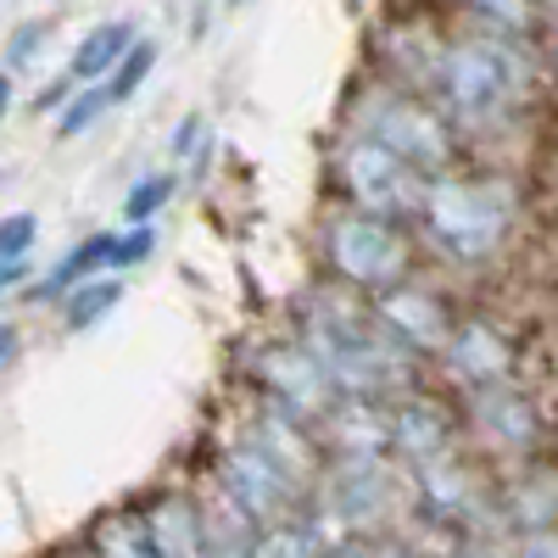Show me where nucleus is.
<instances>
[{
    "label": "nucleus",
    "mask_w": 558,
    "mask_h": 558,
    "mask_svg": "<svg viewBox=\"0 0 558 558\" xmlns=\"http://www.w3.org/2000/svg\"><path fill=\"white\" fill-rule=\"evenodd\" d=\"M514 558H558V525L514 536Z\"/></svg>",
    "instance_id": "obj_32"
},
{
    "label": "nucleus",
    "mask_w": 558,
    "mask_h": 558,
    "mask_svg": "<svg viewBox=\"0 0 558 558\" xmlns=\"http://www.w3.org/2000/svg\"><path fill=\"white\" fill-rule=\"evenodd\" d=\"M330 558H386V553H380V542H336Z\"/></svg>",
    "instance_id": "obj_37"
},
{
    "label": "nucleus",
    "mask_w": 558,
    "mask_h": 558,
    "mask_svg": "<svg viewBox=\"0 0 558 558\" xmlns=\"http://www.w3.org/2000/svg\"><path fill=\"white\" fill-rule=\"evenodd\" d=\"M241 375H246V391H252V397L296 413L302 425H318V418L330 413V402H336L330 375L313 363V352H307L296 336H268V341L246 347Z\"/></svg>",
    "instance_id": "obj_9"
},
{
    "label": "nucleus",
    "mask_w": 558,
    "mask_h": 558,
    "mask_svg": "<svg viewBox=\"0 0 558 558\" xmlns=\"http://www.w3.org/2000/svg\"><path fill=\"white\" fill-rule=\"evenodd\" d=\"M17 357H23V330L12 318H0V375H12Z\"/></svg>",
    "instance_id": "obj_36"
},
{
    "label": "nucleus",
    "mask_w": 558,
    "mask_h": 558,
    "mask_svg": "<svg viewBox=\"0 0 558 558\" xmlns=\"http://www.w3.org/2000/svg\"><path fill=\"white\" fill-rule=\"evenodd\" d=\"M12 107H17V78H12L7 68H0V123L12 118Z\"/></svg>",
    "instance_id": "obj_38"
},
{
    "label": "nucleus",
    "mask_w": 558,
    "mask_h": 558,
    "mask_svg": "<svg viewBox=\"0 0 558 558\" xmlns=\"http://www.w3.org/2000/svg\"><path fill=\"white\" fill-rule=\"evenodd\" d=\"M207 481H213L229 502H235L252 525L291 520V514H302V502H307V486H296L274 458H263L252 441L229 436V430H223V441L213 447V470H207Z\"/></svg>",
    "instance_id": "obj_10"
},
{
    "label": "nucleus",
    "mask_w": 558,
    "mask_h": 558,
    "mask_svg": "<svg viewBox=\"0 0 558 558\" xmlns=\"http://www.w3.org/2000/svg\"><path fill=\"white\" fill-rule=\"evenodd\" d=\"M553 447H558V436H553Z\"/></svg>",
    "instance_id": "obj_43"
},
{
    "label": "nucleus",
    "mask_w": 558,
    "mask_h": 558,
    "mask_svg": "<svg viewBox=\"0 0 558 558\" xmlns=\"http://www.w3.org/2000/svg\"><path fill=\"white\" fill-rule=\"evenodd\" d=\"M257 558H330V542L313 531L307 514L257 525Z\"/></svg>",
    "instance_id": "obj_23"
},
{
    "label": "nucleus",
    "mask_w": 558,
    "mask_h": 558,
    "mask_svg": "<svg viewBox=\"0 0 558 558\" xmlns=\"http://www.w3.org/2000/svg\"><path fill=\"white\" fill-rule=\"evenodd\" d=\"M436 363H441V375L452 380V391L514 380V347H508V336L497 330L492 318H458Z\"/></svg>",
    "instance_id": "obj_15"
},
{
    "label": "nucleus",
    "mask_w": 558,
    "mask_h": 558,
    "mask_svg": "<svg viewBox=\"0 0 558 558\" xmlns=\"http://www.w3.org/2000/svg\"><path fill=\"white\" fill-rule=\"evenodd\" d=\"M386 430H391V458L402 463H425V458H441V452H458L463 447V425H458V402L418 386V391H402L386 402Z\"/></svg>",
    "instance_id": "obj_12"
},
{
    "label": "nucleus",
    "mask_w": 558,
    "mask_h": 558,
    "mask_svg": "<svg viewBox=\"0 0 558 558\" xmlns=\"http://www.w3.org/2000/svg\"><path fill=\"white\" fill-rule=\"evenodd\" d=\"M318 263H324V279L330 286H347L357 296H375L397 279H408L418 268V241L408 223H391V218H375L363 207H347L336 202L330 213L318 218Z\"/></svg>",
    "instance_id": "obj_5"
},
{
    "label": "nucleus",
    "mask_w": 558,
    "mask_h": 558,
    "mask_svg": "<svg viewBox=\"0 0 558 558\" xmlns=\"http://www.w3.org/2000/svg\"><path fill=\"white\" fill-rule=\"evenodd\" d=\"M547 73H553V84H558V34H553V45H547Z\"/></svg>",
    "instance_id": "obj_40"
},
{
    "label": "nucleus",
    "mask_w": 558,
    "mask_h": 558,
    "mask_svg": "<svg viewBox=\"0 0 558 558\" xmlns=\"http://www.w3.org/2000/svg\"><path fill=\"white\" fill-rule=\"evenodd\" d=\"M520 218V191L497 173H436L413 218V241L447 268H486Z\"/></svg>",
    "instance_id": "obj_3"
},
{
    "label": "nucleus",
    "mask_w": 558,
    "mask_h": 558,
    "mask_svg": "<svg viewBox=\"0 0 558 558\" xmlns=\"http://www.w3.org/2000/svg\"><path fill=\"white\" fill-rule=\"evenodd\" d=\"M107 257H112V229H96V235H84V241H73L51 268L45 274H34L28 279V291H23V302H34V307H57L78 279H96V274H107Z\"/></svg>",
    "instance_id": "obj_18"
},
{
    "label": "nucleus",
    "mask_w": 558,
    "mask_h": 558,
    "mask_svg": "<svg viewBox=\"0 0 558 558\" xmlns=\"http://www.w3.org/2000/svg\"><path fill=\"white\" fill-rule=\"evenodd\" d=\"M179 173H146L123 191V223H157V213L173 202Z\"/></svg>",
    "instance_id": "obj_27"
},
{
    "label": "nucleus",
    "mask_w": 558,
    "mask_h": 558,
    "mask_svg": "<svg viewBox=\"0 0 558 558\" xmlns=\"http://www.w3.org/2000/svg\"><path fill=\"white\" fill-rule=\"evenodd\" d=\"M229 7H241V0H229Z\"/></svg>",
    "instance_id": "obj_42"
},
{
    "label": "nucleus",
    "mask_w": 558,
    "mask_h": 558,
    "mask_svg": "<svg viewBox=\"0 0 558 558\" xmlns=\"http://www.w3.org/2000/svg\"><path fill=\"white\" fill-rule=\"evenodd\" d=\"M368 307H375V318L386 324V330H391L408 352L425 357V363L441 357L452 324H458L452 307H447V296H441L436 286H418L413 274L397 279V286H386V291H375V296H368Z\"/></svg>",
    "instance_id": "obj_13"
},
{
    "label": "nucleus",
    "mask_w": 558,
    "mask_h": 558,
    "mask_svg": "<svg viewBox=\"0 0 558 558\" xmlns=\"http://www.w3.org/2000/svg\"><path fill=\"white\" fill-rule=\"evenodd\" d=\"M452 402H458L463 447L492 458V463H525L547 447V418L531 402V391L514 380L463 386V391H452Z\"/></svg>",
    "instance_id": "obj_7"
},
{
    "label": "nucleus",
    "mask_w": 558,
    "mask_h": 558,
    "mask_svg": "<svg viewBox=\"0 0 558 558\" xmlns=\"http://www.w3.org/2000/svg\"><path fill=\"white\" fill-rule=\"evenodd\" d=\"M229 436L252 441V447H257L263 458H274L296 486H313L318 470H324V447H318L313 425H302L296 413L274 408V402H263V397H252V391H246V402H241V413H235V425H229Z\"/></svg>",
    "instance_id": "obj_11"
},
{
    "label": "nucleus",
    "mask_w": 558,
    "mask_h": 558,
    "mask_svg": "<svg viewBox=\"0 0 558 558\" xmlns=\"http://www.w3.org/2000/svg\"><path fill=\"white\" fill-rule=\"evenodd\" d=\"M302 514L324 542H380L408 525V481L391 452L324 458L318 481L307 486Z\"/></svg>",
    "instance_id": "obj_4"
},
{
    "label": "nucleus",
    "mask_w": 558,
    "mask_h": 558,
    "mask_svg": "<svg viewBox=\"0 0 558 558\" xmlns=\"http://www.w3.org/2000/svg\"><path fill=\"white\" fill-rule=\"evenodd\" d=\"M107 112H112L107 84H78L73 96L62 101V112H57L51 134H57V140H78V134H89V129H101V118H107Z\"/></svg>",
    "instance_id": "obj_26"
},
{
    "label": "nucleus",
    "mask_w": 558,
    "mask_h": 558,
    "mask_svg": "<svg viewBox=\"0 0 558 558\" xmlns=\"http://www.w3.org/2000/svg\"><path fill=\"white\" fill-rule=\"evenodd\" d=\"M380 51H386V73L380 78H391V84H402V89H413V96L430 101L447 34L430 28V23H391V28H380Z\"/></svg>",
    "instance_id": "obj_17"
},
{
    "label": "nucleus",
    "mask_w": 558,
    "mask_h": 558,
    "mask_svg": "<svg viewBox=\"0 0 558 558\" xmlns=\"http://www.w3.org/2000/svg\"><path fill=\"white\" fill-rule=\"evenodd\" d=\"M151 257H157V229H151V223H123V229H112V257H107V274L146 268Z\"/></svg>",
    "instance_id": "obj_29"
},
{
    "label": "nucleus",
    "mask_w": 558,
    "mask_h": 558,
    "mask_svg": "<svg viewBox=\"0 0 558 558\" xmlns=\"http://www.w3.org/2000/svg\"><path fill=\"white\" fill-rule=\"evenodd\" d=\"M28 279H34V257H17V263H0V302H12L28 291Z\"/></svg>",
    "instance_id": "obj_34"
},
{
    "label": "nucleus",
    "mask_w": 558,
    "mask_h": 558,
    "mask_svg": "<svg viewBox=\"0 0 558 558\" xmlns=\"http://www.w3.org/2000/svg\"><path fill=\"white\" fill-rule=\"evenodd\" d=\"M207 134H213V129H207L202 118H184V123L173 129V146H168V151H173V162H191V151L202 146Z\"/></svg>",
    "instance_id": "obj_33"
},
{
    "label": "nucleus",
    "mask_w": 558,
    "mask_h": 558,
    "mask_svg": "<svg viewBox=\"0 0 558 558\" xmlns=\"http://www.w3.org/2000/svg\"><path fill=\"white\" fill-rule=\"evenodd\" d=\"M51 558H89L84 547H62V553H51Z\"/></svg>",
    "instance_id": "obj_41"
},
{
    "label": "nucleus",
    "mask_w": 558,
    "mask_h": 558,
    "mask_svg": "<svg viewBox=\"0 0 558 558\" xmlns=\"http://www.w3.org/2000/svg\"><path fill=\"white\" fill-rule=\"evenodd\" d=\"M324 458H352V452H391V430H386V402L375 397H336L330 413L313 425Z\"/></svg>",
    "instance_id": "obj_16"
},
{
    "label": "nucleus",
    "mask_w": 558,
    "mask_h": 558,
    "mask_svg": "<svg viewBox=\"0 0 558 558\" xmlns=\"http://www.w3.org/2000/svg\"><path fill=\"white\" fill-rule=\"evenodd\" d=\"M73 89H78V84H73L68 73H62V78H51V84H45L39 96H34V112H51V118H57V112H62V101L73 96Z\"/></svg>",
    "instance_id": "obj_35"
},
{
    "label": "nucleus",
    "mask_w": 558,
    "mask_h": 558,
    "mask_svg": "<svg viewBox=\"0 0 558 558\" xmlns=\"http://www.w3.org/2000/svg\"><path fill=\"white\" fill-rule=\"evenodd\" d=\"M492 508L508 542L558 525V463H547L542 452L525 463H502V475H492Z\"/></svg>",
    "instance_id": "obj_14"
},
{
    "label": "nucleus",
    "mask_w": 558,
    "mask_h": 558,
    "mask_svg": "<svg viewBox=\"0 0 558 558\" xmlns=\"http://www.w3.org/2000/svg\"><path fill=\"white\" fill-rule=\"evenodd\" d=\"M531 89H536V57H531L525 34L470 23V28L447 34V51L430 84V107L452 123L463 146L470 140L481 146V140H497L525 118Z\"/></svg>",
    "instance_id": "obj_2"
},
{
    "label": "nucleus",
    "mask_w": 558,
    "mask_h": 558,
    "mask_svg": "<svg viewBox=\"0 0 558 558\" xmlns=\"http://www.w3.org/2000/svg\"><path fill=\"white\" fill-rule=\"evenodd\" d=\"M89 558H157V542L146 531V508H112L89 525V542H84Z\"/></svg>",
    "instance_id": "obj_22"
},
{
    "label": "nucleus",
    "mask_w": 558,
    "mask_h": 558,
    "mask_svg": "<svg viewBox=\"0 0 558 558\" xmlns=\"http://www.w3.org/2000/svg\"><path fill=\"white\" fill-rule=\"evenodd\" d=\"M347 129L375 140V146H386L391 157H402L425 179L452 173L458 157H463V140L452 134V123L425 96H413V89H402L391 78H368L357 89L352 107H347Z\"/></svg>",
    "instance_id": "obj_6"
},
{
    "label": "nucleus",
    "mask_w": 558,
    "mask_h": 558,
    "mask_svg": "<svg viewBox=\"0 0 558 558\" xmlns=\"http://www.w3.org/2000/svg\"><path fill=\"white\" fill-rule=\"evenodd\" d=\"M34 246H39V213H28V207L0 213V263L34 257Z\"/></svg>",
    "instance_id": "obj_30"
},
{
    "label": "nucleus",
    "mask_w": 558,
    "mask_h": 558,
    "mask_svg": "<svg viewBox=\"0 0 558 558\" xmlns=\"http://www.w3.org/2000/svg\"><path fill=\"white\" fill-rule=\"evenodd\" d=\"M146 531L157 558H202V502L196 492H162L146 502Z\"/></svg>",
    "instance_id": "obj_19"
},
{
    "label": "nucleus",
    "mask_w": 558,
    "mask_h": 558,
    "mask_svg": "<svg viewBox=\"0 0 558 558\" xmlns=\"http://www.w3.org/2000/svg\"><path fill=\"white\" fill-rule=\"evenodd\" d=\"M51 39H57V23L51 17H23L7 34V45H0V68H7L12 78L17 73H34L45 57H51Z\"/></svg>",
    "instance_id": "obj_24"
},
{
    "label": "nucleus",
    "mask_w": 558,
    "mask_h": 558,
    "mask_svg": "<svg viewBox=\"0 0 558 558\" xmlns=\"http://www.w3.org/2000/svg\"><path fill=\"white\" fill-rule=\"evenodd\" d=\"M157 73V39H146V34H140L134 45H129V51H123V62L107 73V101L112 107H129L134 96H140V89H146V78Z\"/></svg>",
    "instance_id": "obj_25"
},
{
    "label": "nucleus",
    "mask_w": 558,
    "mask_h": 558,
    "mask_svg": "<svg viewBox=\"0 0 558 558\" xmlns=\"http://www.w3.org/2000/svg\"><path fill=\"white\" fill-rule=\"evenodd\" d=\"M470 23H486V28H502V34H531L536 28V12L531 0H458Z\"/></svg>",
    "instance_id": "obj_28"
},
{
    "label": "nucleus",
    "mask_w": 558,
    "mask_h": 558,
    "mask_svg": "<svg viewBox=\"0 0 558 558\" xmlns=\"http://www.w3.org/2000/svg\"><path fill=\"white\" fill-rule=\"evenodd\" d=\"M313 363L330 375L336 397H375V402H391L402 391H418L430 375V363L408 352L386 324L375 318L368 296L347 291V286H324L313 296L296 302V330H291Z\"/></svg>",
    "instance_id": "obj_1"
},
{
    "label": "nucleus",
    "mask_w": 558,
    "mask_h": 558,
    "mask_svg": "<svg viewBox=\"0 0 558 558\" xmlns=\"http://www.w3.org/2000/svg\"><path fill=\"white\" fill-rule=\"evenodd\" d=\"M531 12H536V23H547L558 34V0H531Z\"/></svg>",
    "instance_id": "obj_39"
},
{
    "label": "nucleus",
    "mask_w": 558,
    "mask_h": 558,
    "mask_svg": "<svg viewBox=\"0 0 558 558\" xmlns=\"http://www.w3.org/2000/svg\"><path fill=\"white\" fill-rule=\"evenodd\" d=\"M140 39V28L129 17H107L96 28H84V39L73 45V57H68V78L73 84H107V73L123 62V51Z\"/></svg>",
    "instance_id": "obj_20"
},
{
    "label": "nucleus",
    "mask_w": 558,
    "mask_h": 558,
    "mask_svg": "<svg viewBox=\"0 0 558 558\" xmlns=\"http://www.w3.org/2000/svg\"><path fill=\"white\" fill-rule=\"evenodd\" d=\"M123 302V274H96V279H78V286L57 302V324L62 336H84L96 330V324H107Z\"/></svg>",
    "instance_id": "obj_21"
},
{
    "label": "nucleus",
    "mask_w": 558,
    "mask_h": 558,
    "mask_svg": "<svg viewBox=\"0 0 558 558\" xmlns=\"http://www.w3.org/2000/svg\"><path fill=\"white\" fill-rule=\"evenodd\" d=\"M447 558H514V542L508 536H458V547Z\"/></svg>",
    "instance_id": "obj_31"
},
{
    "label": "nucleus",
    "mask_w": 558,
    "mask_h": 558,
    "mask_svg": "<svg viewBox=\"0 0 558 558\" xmlns=\"http://www.w3.org/2000/svg\"><path fill=\"white\" fill-rule=\"evenodd\" d=\"M330 173H336V191L347 207H363L375 218H391V223H408L418 218V202H425V173L408 168L402 157H391L386 146H375V140L363 134H341L336 151H330Z\"/></svg>",
    "instance_id": "obj_8"
}]
</instances>
